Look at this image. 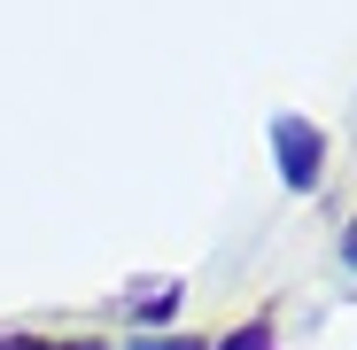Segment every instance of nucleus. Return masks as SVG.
Returning a JSON list of instances; mask_svg holds the SVG:
<instances>
[{
	"label": "nucleus",
	"mask_w": 357,
	"mask_h": 350,
	"mask_svg": "<svg viewBox=\"0 0 357 350\" xmlns=\"http://www.w3.org/2000/svg\"><path fill=\"white\" fill-rule=\"evenodd\" d=\"M342 265L357 272V218H349V233H342Z\"/></svg>",
	"instance_id": "4"
},
{
	"label": "nucleus",
	"mask_w": 357,
	"mask_h": 350,
	"mask_svg": "<svg viewBox=\"0 0 357 350\" xmlns=\"http://www.w3.org/2000/svg\"><path fill=\"white\" fill-rule=\"evenodd\" d=\"M0 350H93V342H47V335H0Z\"/></svg>",
	"instance_id": "2"
},
{
	"label": "nucleus",
	"mask_w": 357,
	"mask_h": 350,
	"mask_svg": "<svg viewBox=\"0 0 357 350\" xmlns=\"http://www.w3.org/2000/svg\"><path fill=\"white\" fill-rule=\"evenodd\" d=\"M225 350H272V335H264V327H249V335H233Z\"/></svg>",
	"instance_id": "3"
},
{
	"label": "nucleus",
	"mask_w": 357,
	"mask_h": 350,
	"mask_svg": "<svg viewBox=\"0 0 357 350\" xmlns=\"http://www.w3.org/2000/svg\"><path fill=\"white\" fill-rule=\"evenodd\" d=\"M272 156H280V180L303 195V187H319V171H326V140H319V125L311 117H272Z\"/></svg>",
	"instance_id": "1"
},
{
	"label": "nucleus",
	"mask_w": 357,
	"mask_h": 350,
	"mask_svg": "<svg viewBox=\"0 0 357 350\" xmlns=\"http://www.w3.org/2000/svg\"><path fill=\"white\" fill-rule=\"evenodd\" d=\"M132 350H195V342H163V335H148V342H132Z\"/></svg>",
	"instance_id": "5"
}]
</instances>
